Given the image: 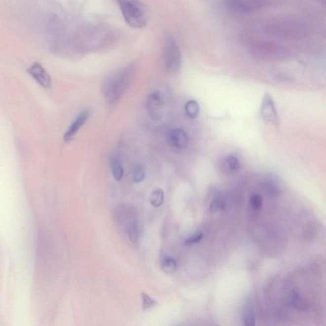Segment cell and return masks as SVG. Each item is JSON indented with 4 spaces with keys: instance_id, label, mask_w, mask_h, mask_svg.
<instances>
[{
    "instance_id": "20",
    "label": "cell",
    "mask_w": 326,
    "mask_h": 326,
    "mask_svg": "<svg viewBox=\"0 0 326 326\" xmlns=\"http://www.w3.org/2000/svg\"><path fill=\"white\" fill-rule=\"evenodd\" d=\"M224 166L229 172H237L240 170V163L238 159L233 156L226 157L224 160Z\"/></svg>"
},
{
    "instance_id": "14",
    "label": "cell",
    "mask_w": 326,
    "mask_h": 326,
    "mask_svg": "<svg viewBox=\"0 0 326 326\" xmlns=\"http://www.w3.org/2000/svg\"><path fill=\"white\" fill-rule=\"evenodd\" d=\"M242 317L245 326H255V314L253 306L249 305L245 306Z\"/></svg>"
},
{
    "instance_id": "11",
    "label": "cell",
    "mask_w": 326,
    "mask_h": 326,
    "mask_svg": "<svg viewBox=\"0 0 326 326\" xmlns=\"http://www.w3.org/2000/svg\"><path fill=\"white\" fill-rule=\"evenodd\" d=\"M168 141L173 147L182 150L187 147L189 144V137L182 129L174 128L168 132Z\"/></svg>"
},
{
    "instance_id": "23",
    "label": "cell",
    "mask_w": 326,
    "mask_h": 326,
    "mask_svg": "<svg viewBox=\"0 0 326 326\" xmlns=\"http://www.w3.org/2000/svg\"><path fill=\"white\" fill-rule=\"evenodd\" d=\"M142 305L144 310H148L156 305V301L145 293H142Z\"/></svg>"
},
{
    "instance_id": "3",
    "label": "cell",
    "mask_w": 326,
    "mask_h": 326,
    "mask_svg": "<svg viewBox=\"0 0 326 326\" xmlns=\"http://www.w3.org/2000/svg\"><path fill=\"white\" fill-rule=\"evenodd\" d=\"M250 52L255 58L266 61L282 60L288 56V50L282 46L264 41L253 43Z\"/></svg>"
},
{
    "instance_id": "17",
    "label": "cell",
    "mask_w": 326,
    "mask_h": 326,
    "mask_svg": "<svg viewBox=\"0 0 326 326\" xmlns=\"http://www.w3.org/2000/svg\"><path fill=\"white\" fill-rule=\"evenodd\" d=\"M165 200V193L163 190L158 189L155 190L151 193L150 196V204L154 207H161Z\"/></svg>"
},
{
    "instance_id": "9",
    "label": "cell",
    "mask_w": 326,
    "mask_h": 326,
    "mask_svg": "<svg viewBox=\"0 0 326 326\" xmlns=\"http://www.w3.org/2000/svg\"><path fill=\"white\" fill-rule=\"evenodd\" d=\"M28 73L34 78L38 84L45 89H50L52 85L51 76L45 71L43 66L38 62L34 63L28 69Z\"/></svg>"
},
{
    "instance_id": "1",
    "label": "cell",
    "mask_w": 326,
    "mask_h": 326,
    "mask_svg": "<svg viewBox=\"0 0 326 326\" xmlns=\"http://www.w3.org/2000/svg\"><path fill=\"white\" fill-rule=\"evenodd\" d=\"M135 74V66L131 65L107 76L102 85L103 95L107 103L114 104L120 100L132 82Z\"/></svg>"
},
{
    "instance_id": "15",
    "label": "cell",
    "mask_w": 326,
    "mask_h": 326,
    "mask_svg": "<svg viewBox=\"0 0 326 326\" xmlns=\"http://www.w3.org/2000/svg\"><path fill=\"white\" fill-rule=\"evenodd\" d=\"M185 111L188 117L191 119H196L200 113V105L196 100L188 101L185 104Z\"/></svg>"
},
{
    "instance_id": "16",
    "label": "cell",
    "mask_w": 326,
    "mask_h": 326,
    "mask_svg": "<svg viewBox=\"0 0 326 326\" xmlns=\"http://www.w3.org/2000/svg\"><path fill=\"white\" fill-rule=\"evenodd\" d=\"M127 236L133 244L138 242L139 237V227L136 221H133L126 229Z\"/></svg>"
},
{
    "instance_id": "21",
    "label": "cell",
    "mask_w": 326,
    "mask_h": 326,
    "mask_svg": "<svg viewBox=\"0 0 326 326\" xmlns=\"http://www.w3.org/2000/svg\"><path fill=\"white\" fill-rule=\"evenodd\" d=\"M263 187L267 193L271 196H277L279 194V187L274 181L267 180L264 181Z\"/></svg>"
},
{
    "instance_id": "24",
    "label": "cell",
    "mask_w": 326,
    "mask_h": 326,
    "mask_svg": "<svg viewBox=\"0 0 326 326\" xmlns=\"http://www.w3.org/2000/svg\"><path fill=\"white\" fill-rule=\"evenodd\" d=\"M251 204L255 211H259L262 206V199L258 194H254L251 196Z\"/></svg>"
},
{
    "instance_id": "2",
    "label": "cell",
    "mask_w": 326,
    "mask_h": 326,
    "mask_svg": "<svg viewBox=\"0 0 326 326\" xmlns=\"http://www.w3.org/2000/svg\"><path fill=\"white\" fill-rule=\"evenodd\" d=\"M124 20L131 27L142 28L147 24L148 14L146 6L139 1H119Z\"/></svg>"
},
{
    "instance_id": "13",
    "label": "cell",
    "mask_w": 326,
    "mask_h": 326,
    "mask_svg": "<svg viewBox=\"0 0 326 326\" xmlns=\"http://www.w3.org/2000/svg\"><path fill=\"white\" fill-rule=\"evenodd\" d=\"M290 304L295 309L305 311L308 308V303L303 296L296 291L293 292L290 297Z\"/></svg>"
},
{
    "instance_id": "8",
    "label": "cell",
    "mask_w": 326,
    "mask_h": 326,
    "mask_svg": "<svg viewBox=\"0 0 326 326\" xmlns=\"http://www.w3.org/2000/svg\"><path fill=\"white\" fill-rule=\"evenodd\" d=\"M261 115L264 121L276 126L279 123L276 107L270 94L266 93L262 98Z\"/></svg>"
},
{
    "instance_id": "25",
    "label": "cell",
    "mask_w": 326,
    "mask_h": 326,
    "mask_svg": "<svg viewBox=\"0 0 326 326\" xmlns=\"http://www.w3.org/2000/svg\"><path fill=\"white\" fill-rule=\"evenodd\" d=\"M203 238V233H197L195 235L190 236L185 241L186 246H192V245L198 244L202 240Z\"/></svg>"
},
{
    "instance_id": "12",
    "label": "cell",
    "mask_w": 326,
    "mask_h": 326,
    "mask_svg": "<svg viewBox=\"0 0 326 326\" xmlns=\"http://www.w3.org/2000/svg\"><path fill=\"white\" fill-rule=\"evenodd\" d=\"M110 166L112 176L115 181H120L123 178L124 171L119 157L113 155L110 159Z\"/></svg>"
},
{
    "instance_id": "19",
    "label": "cell",
    "mask_w": 326,
    "mask_h": 326,
    "mask_svg": "<svg viewBox=\"0 0 326 326\" xmlns=\"http://www.w3.org/2000/svg\"><path fill=\"white\" fill-rule=\"evenodd\" d=\"M177 264L172 257H165L161 262V268L164 272L172 273L176 270Z\"/></svg>"
},
{
    "instance_id": "7",
    "label": "cell",
    "mask_w": 326,
    "mask_h": 326,
    "mask_svg": "<svg viewBox=\"0 0 326 326\" xmlns=\"http://www.w3.org/2000/svg\"><path fill=\"white\" fill-rule=\"evenodd\" d=\"M270 31L271 34H275L277 36L281 37H297L303 34V30L301 25L297 24L289 23H281L275 24L271 26Z\"/></svg>"
},
{
    "instance_id": "22",
    "label": "cell",
    "mask_w": 326,
    "mask_h": 326,
    "mask_svg": "<svg viewBox=\"0 0 326 326\" xmlns=\"http://www.w3.org/2000/svg\"><path fill=\"white\" fill-rule=\"evenodd\" d=\"M145 175L141 166H136L133 170V180L135 183H140L144 180Z\"/></svg>"
},
{
    "instance_id": "6",
    "label": "cell",
    "mask_w": 326,
    "mask_h": 326,
    "mask_svg": "<svg viewBox=\"0 0 326 326\" xmlns=\"http://www.w3.org/2000/svg\"><path fill=\"white\" fill-rule=\"evenodd\" d=\"M268 2L265 1H243V0H231V1H226L227 7L233 12L240 13V14H247L254 12L261 9L262 7L268 3Z\"/></svg>"
},
{
    "instance_id": "4",
    "label": "cell",
    "mask_w": 326,
    "mask_h": 326,
    "mask_svg": "<svg viewBox=\"0 0 326 326\" xmlns=\"http://www.w3.org/2000/svg\"><path fill=\"white\" fill-rule=\"evenodd\" d=\"M164 62L166 71L175 73L179 71L181 65V53L176 39L168 36L164 45Z\"/></svg>"
},
{
    "instance_id": "18",
    "label": "cell",
    "mask_w": 326,
    "mask_h": 326,
    "mask_svg": "<svg viewBox=\"0 0 326 326\" xmlns=\"http://www.w3.org/2000/svg\"><path fill=\"white\" fill-rule=\"evenodd\" d=\"M226 207V201L221 196H217L212 201L210 210L212 213H217V212L224 211Z\"/></svg>"
},
{
    "instance_id": "10",
    "label": "cell",
    "mask_w": 326,
    "mask_h": 326,
    "mask_svg": "<svg viewBox=\"0 0 326 326\" xmlns=\"http://www.w3.org/2000/svg\"><path fill=\"white\" fill-rule=\"evenodd\" d=\"M90 116V111L89 110H84L80 111L76 116L74 121L72 122L71 125L66 131L64 134V141L65 142H70L73 139L76 133L78 132L83 126L84 125L85 122L87 121Z\"/></svg>"
},
{
    "instance_id": "5",
    "label": "cell",
    "mask_w": 326,
    "mask_h": 326,
    "mask_svg": "<svg viewBox=\"0 0 326 326\" xmlns=\"http://www.w3.org/2000/svg\"><path fill=\"white\" fill-rule=\"evenodd\" d=\"M165 104V96L161 91H153L148 95L145 101V109L150 119H160Z\"/></svg>"
}]
</instances>
